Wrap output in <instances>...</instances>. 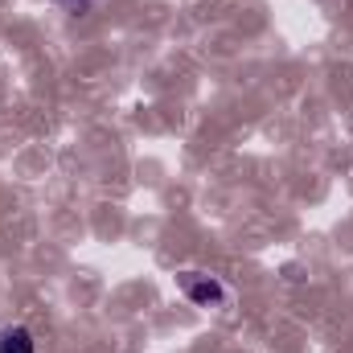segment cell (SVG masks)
Here are the masks:
<instances>
[{"instance_id":"3","label":"cell","mask_w":353,"mask_h":353,"mask_svg":"<svg viewBox=\"0 0 353 353\" xmlns=\"http://www.w3.org/2000/svg\"><path fill=\"white\" fill-rule=\"evenodd\" d=\"M62 4H70V8H79V12H83V8H87L90 0H62Z\"/></svg>"},{"instance_id":"1","label":"cell","mask_w":353,"mask_h":353,"mask_svg":"<svg viewBox=\"0 0 353 353\" xmlns=\"http://www.w3.org/2000/svg\"><path fill=\"white\" fill-rule=\"evenodd\" d=\"M176 288H181V296H185L189 304H197V308H218V304H226L222 279H214V275H205V271H181V275H176Z\"/></svg>"},{"instance_id":"2","label":"cell","mask_w":353,"mask_h":353,"mask_svg":"<svg viewBox=\"0 0 353 353\" xmlns=\"http://www.w3.org/2000/svg\"><path fill=\"white\" fill-rule=\"evenodd\" d=\"M0 353H37V341L25 325H4L0 329Z\"/></svg>"}]
</instances>
